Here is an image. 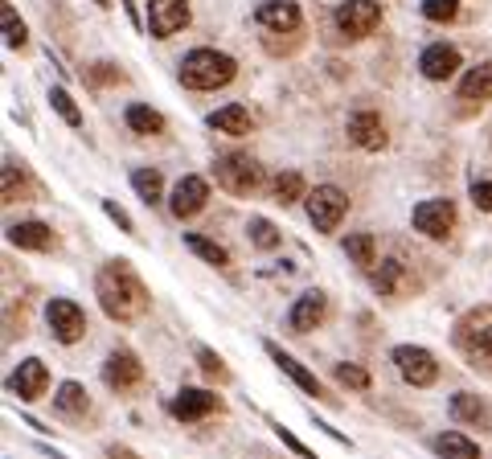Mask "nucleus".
Masks as SVG:
<instances>
[{
	"mask_svg": "<svg viewBox=\"0 0 492 459\" xmlns=\"http://www.w3.org/2000/svg\"><path fill=\"white\" fill-rule=\"evenodd\" d=\"M271 193H275L279 205L300 201V197H304V177H300V173H279V177L271 181Z\"/></svg>",
	"mask_w": 492,
	"mask_h": 459,
	"instance_id": "obj_30",
	"label": "nucleus"
},
{
	"mask_svg": "<svg viewBox=\"0 0 492 459\" xmlns=\"http://www.w3.org/2000/svg\"><path fill=\"white\" fill-rule=\"evenodd\" d=\"M324 312H329V295L304 292L292 304V312H287V328H292V333H312V328L324 320Z\"/></svg>",
	"mask_w": 492,
	"mask_h": 459,
	"instance_id": "obj_15",
	"label": "nucleus"
},
{
	"mask_svg": "<svg viewBox=\"0 0 492 459\" xmlns=\"http://www.w3.org/2000/svg\"><path fill=\"white\" fill-rule=\"evenodd\" d=\"M169 410L177 423H197V418H206L218 410V394H209V389H181L169 402Z\"/></svg>",
	"mask_w": 492,
	"mask_h": 459,
	"instance_id": "obj_14",
	"label": "nucleus"
},
{
	"mask_svg": "<svg viewBox=\"0 0 492 459\" xmlns=\"http://www.w3.org/2000/svg\"><path fill=\"white\" fill-rule=\"evenodd\" d=\"M451 418H456V423H472V426L492 423L488 407H484L476 394H456V398H451Z\"/></svg>",
	"mask_w": 492,
	"mask_h": 459,
	"instance_id": "obj_24",
	"label": "nucleus"
},
{
	"mask_svg": "<svg viewBox=\"0 0 492 459\" xmlns=\"http://www.w3.org/2000/svg\"><path fill=\"white\" fill-rule=\"evenodd\" d=\"M435 451H439L443 459H480V447H476L468 435H460V431L435 435Z\"/></svg>",
	"mask_w": 492,
	"mask_h": 459,
	"instance_id": "obj_23",
	"label": "nucleus"
},
{
	"mask_svg": "<svg viewBox=\"0 0 492 459\" xmlns=\"http://www.w3.org/2000/svg\"><path fill=\"white\" fill-rule=\"evenodd\" d=\"M107 455H111V459H135L127 447H107Z\"/></svg>",
	"mask_w": 492,
	"mask_h": 459,
	"instance_id": "obj_43",
	"label": "nucleus"
},
{
	"mask_svg": "<svg viewBox=\"0 0 492 459\" xmlns=\"http://www.w3.org/2000/svg\"><path fill=\"white\" fill-rule=\"evenodd\" d=\"M414 230L419 234H427V239H448L451 226H456V205L443 201V197H435V201H422L414 205Z\"/></svg>",
	"mask_w": 492,
	"mask_h": 459,
	"instance_id": "obj_7",
	"label": "nucleus"
},
{
	"mask_svg": "<svg viewBox=\"0 0 492 459\" xmlns=\"http://www.w3.org/2000/svg\"><path fill=\"white\" fill-rule=\"evenodd\" d=\"M345 255L353 258V263L357 267H374L377 263V242H374V234H349V239H345Z\"/></svg>",
	"mask_w": 492,
	"mask_h": 459,
	"instance_id": "obj_27",
	"label": "nucleus"
},
{
	"mask_svg": "<svg viewBox=\"0 0 492 459\" xmlns=\"http://www.w3.org/2000/svg\"><path fill=\"white\" fill-rule=\"evenodd\" d=\"M54 407L62 410V415H82V410H87V389H82L79 381H62L54 394Z\"/></svg>",
	"mask_w": 492,
	"mask_h": 459,
	"instance_id": "obj_29",
	"label": "nucleus"
},
{
	"mask_svg": "<svg viewBox=\"0 0 492 459\" xmlns=\"http://www.w3.org/2000/svg\"><path fill=\"white\" fill-rule=\"evenodd\" d=\"M460 98H468V103H484V98H492V62L472 66V70L460 79Z\"/></svg>",
	"mask_w": 492,
	"mask_h": 459,
	"instance_id": "obj_22",
	"label": "nucleus"
},
{
	"mask_svg": "<svg viewBox=\"0 0 492 459\" xmlns=\"http://www.w3.org/2000/svg\"><path fill=\"white\" fill-rule=\"evenodd\" d=\"M124 5H127V17H132L135 25H140V13H135V0H124Z\"/></svg>",
	"mask_w": 492,
	"mask_h": 459,
	"instance_id": "obj_44",
	"label": "nucleus"
},
{
	"mask_svg": "<svg viewBox=\"0 0 492 459\" xmlns=\"http://www.w3.org/2000/svg\"><path fill=\"white\" fill-rule=\"evenodd\" d=\"M337 381L340 386H349V389H369V373L361 370V365H337Z\"/></svg>",
	"mask_w": 492,
	"mask_h": 459,
	"instance_id": "obj_35",
	"label": "nucleus"
},
{
	"mask_svg": "<svg viewBox=\"0 0 492 459\" xmlns=\"http://www.w3.org/2000/svg\"><path fill=\"white\" fill-rule=\"evenodd\" d=\"M45 381H50L45 365L37 361V357H29V361H21V370L9 378V389L21 398V402H33V398L45 394Z\"/></svg>",
	"mask_w": 492,
	"mask_h": 459,
	"instance_id": "obj_16",
	"label": "nucleus"
},
{
	"mask_svg": "<svg viewBox=\"0 0 492 459\" xmlns=\"http://www.w3.org/2000/svg\"><path fill=\"white\" fill-rule=\"evenodd\" d=\"M189 25V5L185 0H148V33L172 37Z\"/></svg>",
	"mask_w": 492,
	"mask_h": 459,
	"instance_id": "obj_9",
	"label": "nucleus"
},
{
	"mask_svg": "<svg viewBox=\"0 0 492 459\" xmlns=\"http://www.w3.org/2000/svg\"><path fill=\"white\" fill-rule=\"evenodd\" d=\"M419 70H422V79H431V82L451 79V74L460 70V50H456V45H448V42L427 45L422 58H419Z\"/></svg>",
	"mask_w": 492,
	"mask_h": 459,
	"instance_id": "obj_13",
	"label": "nucleus"
},
{
	"mask_svg": "<svg viewBox=\"0 0 492 459\" xmlns=\"http://www.w3.org/2000/svg\"><path fill=\"white\" fill-rule=\"evenodd\" d=\"M460 349H464L472 361H484L492 365V324H480V320H468V324H460L456 333Z\"/></svg>",
	"mask_w": 492,
	"mask_h": 459,
	"instance_id": "obj_18",
	"label": "nucleus"
},
{
	"mask_svg": "<svg viewBox=\"0 0 492 459\" xmlns=\"http://www.w3.org/2000/svg\"><path fill=\"white\" fill-rule=\"evenodd\" d=\"M87 82H95V87H103V82H119V70L111 62H98L95 70L87 74Z\"/></svg>",
	"mask_w": 492,
	"mask_h": 459,
	"instance_id": "obj_39",
	"label": "nucleus"
},
{
	"mask_svg": "<svg viewBox=\"0 0 492 459\" xmlns=\"http://www.w3.org/2000/svg\"><path fill=\"white\" fill-rule=\"evenodd\" d=\"M185 247L193 250L197 258H206L209 267H226V263H230V255H226V247H218V242H209L206 234H185Z\"/></svg>",
	"mask_w": 492,
	"mask_h": 459,
	"instance_id": "obj_28",
	"label": "nucleus"
},
{
	"mask_svg": "<svg viewBox=\"0 0 492 459\" xmlns=\"http://www.w3.org/2000/svg\"><path fill=\"white\" fill-rule=\"evenodd\" d=\"M140 378H144V365L132 349H116V353L103 361V381H107L111 389H132Z\"/></svg>",
	"mask_w": 492,
	"mask_h": 459,
	"instance_id": "obj_12",
	"label": "nucleus"
},
{
	"mask_svg": "<svg viewBox=\"0 0 492 459\" xmlns=\"http://www.w3.org/2000/svg\"><path fill=\"white\" fill-rule=\"evenodd\" d=\"M132 185H135V193H140L144 205H156V201H161V193H164V177L156 173V168H135Z\"/></svg>",
	"mask_w": 492,
	"mask_h": 459,
	"instance_id": "obj_26",
	"label": "nucleus"
},
{
	"mask_svg": "<svg viewBox=\"0 0 492 459\" xmlns=\"http://www.w3.org/2000/svg\"><path fill=\"white\" fill-rule=\"evenodd\" d=\"M9 242L21 250H50L54 247V230L45 221H17V226H9Z\"/></svg>",
	"mask_w": 492,
	"mask_h": 459,
	"instance_id": "obj_20",
	"label": "nucleus"
},
{
	"mask_svg": "<svg viewBox=\"0 0 492 459\" xmlns=\"http://www.w3.org/2000/svg\"><path fill=\"white\" fill-rule=\"evenodd\" d=\"M238 74L230 53H218V50H193L185 53V62H181V82L193 90H218Z\"/></svg>",
	"mask_w": 492,
	"mask_h": 459,
	"instance_id": "obj_2",
	"label": "nucleus"
},
{
	"mask_svg": "<svg viewBox=\"0 0 492 459\" xmlns=\"http://www.w3.org/2000/svg\"><path fill=\"white\" fill-rule=\"evenodd\" d=\"M197 361H201V370H206V373H214V378H226V365H222V357H218L214 349H197Z\"/></svg>",
	"mask_w": 492,
	"mask_h": 459,
	"instance_id": "obj_37",
	"label": "nucleus"
},
{
	"mask_svg": "<svg viewBox=\"0 0 492 459\" xmlns=\"http://www.w3.org/2000/svg\"><path fill=\"white\" fill-rule=\"evenodd\" d=\"M337 29L345 37H366L377 29V21H382V5L377 0H345L337 9Z\"/></svg>",
	"mask_w": 492,
	"mask_h": 459,
	"instance_id": "obj_6",
	"label": "nucleus"
},
{
	"mask_svg": "<svg viewBox=\"0 0 492 459\" xmlns=\"http://www.w3.org/2000/svg\"><path fill=\"white\" fill-rule=\"evenodd\" d=\"M45 320H50V333H54L62 344L82 341V333H87V316H82V308L74 300H50Z\"/></svg>",
	"mask_w": 492,
	"mask_h": 459,
	"instance_id": "obj_8",
	"label": "nucleus"
},
{
	"mask_svg": "<svg viewBox=\"0 0 492 459\" xmlns=\"http://www.w3.org/2000/svg\"><path fill=\"white\" fill-rule=\"evenodd\" d=\"M214 173H218V185L234 197H246L259 189V164H255L246 152H226V156H218Z\"/></svg>",
	"mask_w": 492,
	"mask_h": 459,
	"instance_id": "obj_3",
	"label": "nucleus"
},
{
	"mask_svg": "<svg viewBox=\"0 0 492 459\" xmlns=\"http://www.w3.org/2000/svg\"><path fill=\"white\" fill-rule=\"evenodd\" d=\"M472 201H476V210L492 213V181H476V185H472Z\"/></svg>",
	"mask_w": 492,
	"mask_h": 459,
	"instance_id": "obj_38",
	"label": "nucleus"
},
{
	"mask_svg": "<svg viewBox=\"0 0 492 459\" xmlns=\"http://www.w3.org/2000/svg\"><path fill=\"white\" fill-rule=\"evenodd\" d=\"M275 435H279V439H283V443H287V447H292V451H295V455H300V459H320V455H312V451H308V447H304V443L295 439V435H292V431H283V426H275Z\"/></svg>",
	"mask_w": 492,
	"mask_h": 459,
	"instance_id": "obj_41",
	"label": "nucleus"
},
{
	"mask_svg": "<svg viewBox=\"0 0 492 459\" xmlns=\"http://www.w3.org/2000/svg\"><path fill=\"white\" fill-rule=\"evenodd\" d=\"M349 140L357 144V148H366V152L385 148V124H382V115L369 111V107L353 111V115H349Z\"/></svg>",
	"mask_w": 492,
	"mask_h": 459,
	"instance_id": "obj_11",
	"label": "nucleus"
},
{
	"mask_svg": "<svg viewBox=\"0 0 492 459\" xmlns=\"http://www.w3.org/2000/svg\"><path fill=\"white\" fill-rule=\"evenodd\" d=\"M50 107H54V111L62 115V119H66V124H70V127H82V111H79V107H74V98L66 95L62 87H54V90H50Z\"/></svg>",
	"mask_w": 492,
	"mask_h": 459,
	"instance_id": "obj_31",
	"label": "nucleus"
},
{
	"mask_svg": "<svg viewBox=\"0 0 492 459\" xmlns=\"http://www.w3.org/2000/svg\"><path fill=\"white\" fill-rule=\"evenodd\" d=\"M98 5H103V9H107V5H111V0H98Z\"/></svg>",
	"mask_w": 492,
	"mask_h": 459,
	"instance_id": "obj_45",
	"label": "nucleus"
},
{
	"mask_svg": "<svg viewBox=\"0 0 492 459\" xmlns=\"http://www.w3.org/2000/svg\"><path fill=\"white\" fill-rule=\"evenodd\" d=\"M255 17H259V25L275 29V33H292V29H300V5L295 0H263Z\"/></svg>",
	"mask_w": 492,
	"mask_h": 459,
	"instance_id": "obj_17",
	"label": "nucleus"
},
{
	"mask_svg": "<svg viewBox=\"0 0 492 459\" xmlns=\"http://www.w3.org/2000/svg\"><path fill=\"white\" fill-rule=\"evenodd\" d=\"M267 353H271V361H275L279 370H283L287 378L295 381V386L304 389V394H312V398H324V386H320V381H316V373H312V370H304V365L295 361L292 353H283V349H279L275 341H267Z\"/></svg>",
	"mask_w": 492,
	"mask_h": 459,
	"instance_id": "obj_19",
	"label": "nucleus"
},
{
	"mask_svg": "<svg viewBox=\"0 0 492 459\" xmlns=\"http://www.w3.org/2000/svg\"><path fill=\"white\" fill-rule=\"evenodd\" d=\"M103 213H107V218H111V221H116V226H119V230H127V234H135L132 218H127V213H124V210H119V205H116V201H103Z\"/></svg>",
	"mask_w": 492,
	"mask_h": 459,
	"instance_id": "obj_40",
	"label": "nucleus"
},
{
	"mask_svg": "<svg viewBox=\"0 0 492 459\" xmlns=\"http://www.w3.org/2000/svg\"><path fill=\"white\" fill-rule=\"evenodd\" d=\"M398 279H403V263H398V258H385L382 271H374V287H377L382 295H394Z\"/></svg>",
	"mask_w": 492,
	"mask_h": 459,
	"instance_id": "obj_32",
	"label": "nucleus"
},
{
	"mask_svg": "<svg viewBox=\"0 0 492 459\" xmlns=\"http://www.w3.org/2000/svg\"><path fill=\"white\" fill-rule=\"evenodd\" d=\"M209 127H214V132H226V136H246L251 132V111L242 103L218 107V111L209 115Z\"/></svg>",
	"mask_w": 492,
	"mask_h": 459,
	"instance_id": "obj_21",
	"label": "nucleus"
},
{
	"mask_svg": "<svg viewBox=\"0 0 492 459\" xmlns=\"http://www.w3.org/2000/svg\"><path fill=\"white\" fill-rule=\"evenodd\" d=\"M0 17H5V42H9L13 50H21V45H25V25L17 21L13 5H5V13H0Z\"/></svg>",
	"mask_w": 492,
	"mask_h": 459,
	"instance_id": "obj_36",
	"label": "nucleus"
},
{
	"mask_svg": "<svg viewBox=\"0 0 492 459\" xmlns=\"http://www.w3.org/2000/svg\"><path fill=\"white\" fill-rule=\"evenodd\" d=\"M345 213H349V197L340 193L337 185H316L312 193H308V221H312L320 234H332Z\"/></svg>",
	"mask_w": 492,
	"mask_h": 459,
	"instance_id": "obj_4",
	"label": "nucleus"
},
{
	"mask_svg": "<svg viewBox=\"0 0 492 459\" xmlns=\"http://www.w3.org/2000/svg\"><path fill=\"white\" fill-rule=\"evenodd\" d=\"M209 201V185L201 177H181L177 185H172V197H169V210L172 218H193V213H201Z\"/></svg>",
	"mask_w": 492,
	"mask_h": 459,
	"instance_id": "obj_10",
	"label": "nucleus"
},
{
	"mask_svg": "<svg viewBox=\"0 0 492 459\" xmlns=\"http://www.w3.org/2000/svg\"><path fill=\"white\" fill-rule=\"evenodd\" d=\"M460 13V0H422V17L427 21H451Z\"/></svg>",
	"mask_w": 492,
	"mask_h": 459,
	"instance_id": "obj_34",
	"label": "nucleus"
},
{
	"mask_svg": "<svg viewBox=\"0 0 492 459\" xmlns=\"http://www.w3.org/2000/svg\"><path fill=\"white\" fill-rule=\"evenodd\" d=\"M390 361H394V370L403 373L406 386H431L439 378V361L427 349H419V344H398L390 353Z\"/></svg>",
	"mask_w": 492,
	"mask_h": 459,
	"instance_id": "obj_5",
	"label": "nucleus"
},
{
	"mask_svg": "<svg viewBox=\"0 0 492 459\" xmlns=\"http://www.w3.org/2000/svg\"><path fill=\"white\" fill-rule=\"evenodd\" d=\"M251 242L259 250H275L279 247V230L267 218H251Z\"/></svg>",
	"mask_w": 492,
	"mask_h": 459,
	"instance_id": "obj_33",
	"label": "nucleus"
},
{
	"mask_svg": "<svg viewBox=\"0 0 492 459\" xmlns=\"http://www.w3.org/2000/svg\"><path fill=\"white\" fill-rule=\"evenodd\" d=\"M17 197V164H5V201Z\"/></svg>",
	"mask_w": 492,
	"mask_h": 459,
	"instance_id": "obj_42",
	"label": "nucleus"
},
{
	"mask_svg": "<svg viewBox=\"0 0 492 459\" xmlns=\"http://www.w3.org/2000/svg\"><path fill=\"white\" fill-rule=\"evenodd\" d=\"M95 292H98V304L107 312L111 320H132L148 308V292H144V283L135 279V271L119 258V263H107L98 271L95 279Z\"/></svg>",
	"mask_w": 492,
	"mask_h": 459,
	"instance_id": "obj_1",
	"label": "nucleus"
},
{
	"mask_svg": "<svg viewBox=\"0 0 492 459\" xmlns=\"http://www.w3.org/2000/svg\"><path fill=\"white\" fill-rule=\"evenodd\" d=\"M127 127L140 136H156V132H164V115L153 111L148 103H132L127 107Z\"/></svg>",
	"mask_w": 492,
	"mask_h": 459,
	"instance_id": "obj_25",
	"label": "nucleus"
}]
</instances>
